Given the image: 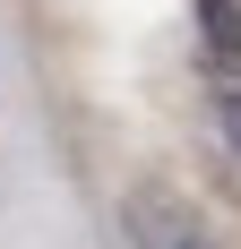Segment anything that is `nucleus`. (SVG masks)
Segmentation results:
<instances>
[{
  "instance_id": "1",
  "label": "nucleus",
  "mask_w": 241,
  "mask_h": 249,
  "mask_svg": "<svg viewBox=\"0 0 241 249\" xmlns=\"http://www.w3.org/2000/svg\"><path fill=\"white\" fill-rule=\"evenodd\" d=\"M120 232H129V249H216V232L198 224V206L181 189H164V180H138L120 198Z\"/></svg>"
},
{
  "instance_id": "2",
  "label": "nucleus",
  "mask_w": 241,
  "mask_h": 249,
  "mask_svg": "<svg viewBox=\"0 0 241 249\" xmlns=\"http://www.w3.org/2000/svg\"><path fill=\"white\" fill-rule=\"evenodd\" d=\"M198 52L207 77H241V0H198Z\"/></svg>"
},
{
  "instance_id": "3",
  "label": "nucleus",
  "mask_w": 241,
  "mask_h": 249,
  "mask_svg": "<svg viewBox=\"0 0 241 249\" xmlns=\"http://www.w3.org/2000/svg\"><path fill=\"white\" fill-rule=\"evenodd\" d=\"M207 121H216L224 155H233V172H241V77H207Z\"/></svg>"
}]
</instances>
